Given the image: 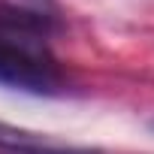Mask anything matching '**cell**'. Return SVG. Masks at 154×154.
<instances>
[{"label":"cell","mask_w":154,"mask_h":154,"mask_svg":"<svg viewBox=\"0 0 154 154\" xmlns=\"http://www.w3.org/2000/svg\"><path fill=\"white\" fill-rule=\"evenodd\" d=\"M0 85L33 94H51L60 88V72L39 39L0 33Z\"/></svg>","instance_id":"6da1fadb"},{"label":"cell","mask_w":154,"mask_h":154,"mask_svg":"<svg viewBox=\"0 0 154 154\" xmlns=\"http://www.w3.org/2000/svg\"><path fill=\"white\" fill-rule=\"evenodd\" d=\"M54 27L51 15L45 12H33V9H21L12 3L0 0V33H15V36H45Z\"/></svg>","instance_id":"7a4b0ae2"},{"label":"cell","mask_w":154,"mask_h":154,"mask_svg":"<svg viewBox=\"0 0 154 154\" xmlns=\"http://www.w3.org/2000/svg\"><path fill=\"white\" fill-rule=\"evenodd\" d=\"M42 145H45V136L0 121V151H18L21 154V151H33V148H42Z\"/></svg>","instance_id":"3957f363"},{"label":"cell","mask_w":154,"mask_h":154,"mask_svg":"<svg viewBox=\"0 0 154 154\" xmlns=\"http://www.w3.org/2000/svg\"><path fill=\"white\" fill-rule=\"evenodd\" d=\"M21 154H85V151H57V148H33V151H21Z\"/></svg>","instance_id":"277c9868"}]
</instances>
